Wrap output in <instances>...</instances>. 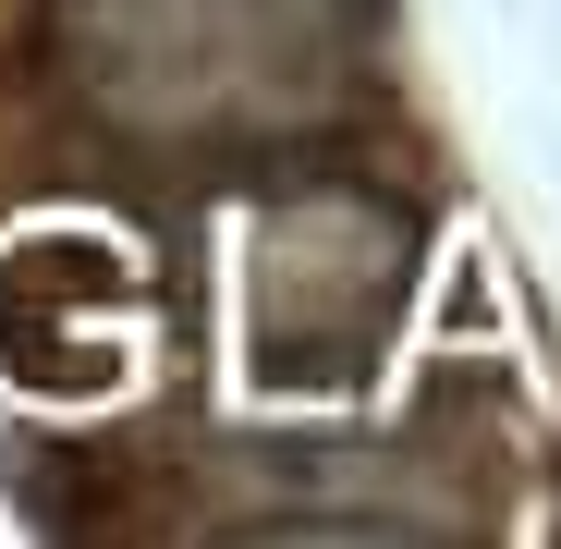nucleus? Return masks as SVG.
I'll list each match as a JSON object with an SVG mask.
<instances>
[{"mask_svg":"<svg viewBox=\"0 0 561 549\" xmlns=\"http://www.w3.org/2000/svg\"><path fill=\"white\" fill-rule=\"evenodd\" d=\"M415 208L379 183H280L244 220V354L268 391H342L391 354L403 306H415Z\"/></svg>","mask_w":561,"mask_h":549,"instance_id":"nucleus-2","label":"nucleus"},{"mask_svg":"<svg viewBox=\"0 0 561 549\" xmlns=\"http://www.w3.org/2000/svg\"><path fill=\"white\" fill-rule=\"evenodd\" d=\"M379 0H37L49 85L147 159H280L366 99Z\"/></svg>","mask_w":561,"mask_h":549,"instance_id":"nucleus-1","label":"nucleus"}]
</instances>
